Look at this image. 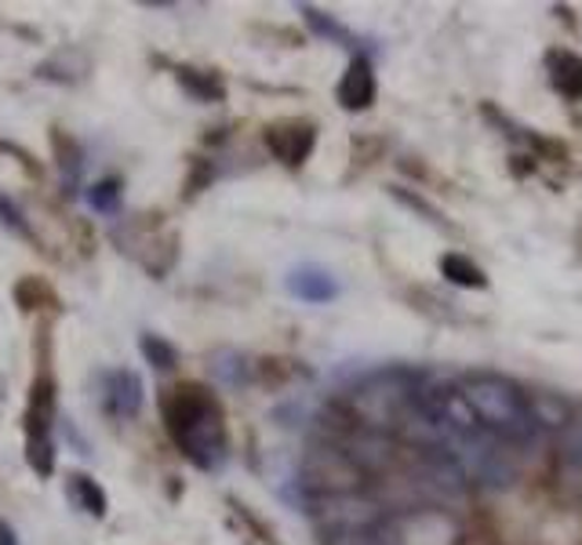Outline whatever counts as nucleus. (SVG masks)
I'll return each instance as SVG.
<instances>
[{
  "label": "nucleus",
  "mask_w": 582,
  "mask_h": 545,
  "mask_svg": "<svg viewBox=\"0 0 582 545\" xmlns=\"http://www.w3.org/2000/svg\"><path fill=\"white\" fill-rule=\"evenodd\" d=\"M164 415L171 437L201 469H212L226 459V433L219 422V407L201 385H175L164 396Z\"/></svg>",
  "instance_id": "nucleus-1"
},
{
  "label": "nucleus",
  "mask_w": 582,
  "mask_h": 545,
  "mask_svg": "<svg viewBox=\"0 0 582 545\" xmlns=\"http://www.w3.org/2000/svg\"><path fill=\"white\" fill-rule=\"evenodd\" d=\"M459 393L466 396L481 429H488L492 437L510 440V444H528L539 433L528 401L521 396L517 385L499 379V374H470V379H463Z\"/></svg>",
  "instance_id": "nucleus-2"
},
{
  "label": "nucleus",
  "mask_w": 582,
  "mask_h": 545,
  "mask_svg": "<svg viewBox=\"0 0 582 545\" xmlns=\"http://www.w3.org/2000/svg\"><path fill=\"white\" fill-rule=\"evenodd\" d=\"M444 451L463 465L466 480H477L484 487H510L513 476H517L513 462L499 448V437H492L488 429H473V433L444 440Z\"/></svg>",
  "instance_id": "nucleus-3"
},
{
  "label": "nucleus",
  "mask_w": 582,
  "mask_h": 545,
  "mask_svg": "<svg viewBox=\"0 0 582 545\" xmlns=\"http://www.w3.org/2000/svg\"><path fill=\"white\" fill-rule=\"evenodd\" d=\"M303 476H306V484L317 487V491H328V495H350L353 487L361 484V465L353 462L346 451L317 448V451L306 454Z\"/></svg>",
  "instance_id": "nucleus-4"
},
{
  "label": "nucleus",
  "mask_w": 582,
  "mask_h": 545,
  "mask_svg": "<svg viewBox=\"0 0 582 545\" xmlns=\"http://www.w3.org/2000/svg\"><path fill=\"white\" fill-rule=\"evenodd\" d=\"M288 291L295 294V299L321 305V302H332L339 294V280L321 266H299L288 272Z\"/></svg>",
  "instance_id": "nucleus-5"
},
{
  "label": "nucleus",
  "mask_w": 582,
  "mask_h": 545,
  "mask_svg": "<svg viewBox=\"0 0 582 545\" xmlns=\"http://www.w3.org/2000/svg\"><path fill=\"white\" fill-rule=\"evenodd\" d=\"M372 98H375L372 62L368 59H353L350 70L342 73V81H339V102L346 109H364V106H372Z\"/></svg>",
  "instance_id": "nucleus-6"
},
{
  "label": "nucleus",
  "mask_w": 582,
  "mask_h": 545,
  "mask_svg": "<svg viewBox=\"0 0 582 545\" xmlns=\"http://www.w3.org/2000/svg\"><path fill=\"white\" fill-rule=\"evenodd\" d=\"M102 382H106L102 396H106V404L117 415H135L142 407V382H139V374H135V371H113Z\"/></svg>",
  "instance_id": "nucleus-7"
},
{
  "label": "nucleus",
  "mask_w": 582,
  "mask_h": 545,
  "mask_svg": "<svg viewBox=\"0 0 582 545\" xmlns=\"http://www.w3.org/2000/svg\"><path fill=\"white\" fill-rule=\"evenodd\" d=\"M270 150L288 164H299L306 153L313 150V128L310 124H284V128H273L266 135Z\"/></svg>",
  "instance_id": "nucleus-8"
},
{
  "label": "nucleus",
  "mask_w": 582,
  "mask_h": 545,
  "mask_svg": "<svg viewBox=\"0 0 582 545\" xmlns=\"http://www.w3.org/2000/svg\"><path fill=\"white\" fill-rule=\"evenodd\" d=\"M550 81L557 91H564V95L579 98L582 95V59L572 51H550Z\"/></svg>",
  "instance_id": "nucleus-9"
},
{
  "label": "nucleus",
  "mask_w": 582,
  "mask_h": 545,
  "mask_svg": "<svg viewBox=\"0 0 582 545\" xmlns=\"http://www.w3.org/2000/svg\"><path fill=\"white\" fill-rule=\"evenodd\" d=\"M52 418H55V393H52V382L41 379L33 385V396H30V437H48L52 429Z\"/></svg>",
  "instance_id": "nucleus-10"
},
{
  "label": "nucleus",
  "mask_w": 582,
  "mask_h": 545,
  "mask_svg": "<svg viewBox=\"0 0 582 545\" xmlns=\"http://www.w3.org/2000/svg\"><path fill=\"white\" fill-rule=\"evenodd\" d=\"M66 491H70L73 506L81 509L88 517H102L106 513V495H102V487L91 480L84 473H73L70 480H66Z\"/></svg>",
  "instance_id": "nucleus-11"
},
{
  "label": "nucleus",
  "mask_w": 582,
  "mask_h": 545,
  "mask_svg": "<svg viewBox=\"0 0 582 545\" xmlns=\"http://www.w3.org/2000/svg\"><path fill=\"white\" fill-rule=\"evenodd\" d=\"M528 407H532L535 426H568L572 422V407H568L564 401H557V396H550V393H543V401H535Z\"/></svg>",
  "instance_id": "nucleus-12"
},
{
  "label": "nucleus",
  "mask_w": 582,
  "mask_h": 545,
  "mask_svg": "<svg viewBox=\"0 0 582 545\" xmlns=\"http://www.w3.org/2000/svg\"><path fill=\"white\" fill-rule=\"evenodd\" d=\"M444 277H448L452 283H463V288H484V272L477 269L470 258H463V255H444Z\"/></svg>",
  "instance_id": "nucleus-13"
},
{
  "label": "nucleus",
  "mask_w": 582,
  "mask_h": 545,
  "mask_svg": "<svg viewBox=\"0 0 582 545\" xmlns=\"http://www.w3.org/2000/svg\"><path fill=\"white\" fill-rule=\"evenodd\" d=\"M142 353H146V360H153L157 368L161 371H168V368H175V349H171L164 338H157V335H146L142 338Z\"/></svg>",
  "instance_id": "nucleus-14"
},
{
  "label": "nucleus",
  "mask_w": 582,
  "mask_h": 545,
  "mask_svg": "<svg viewBox=\"0 0 582 545\" xmlns=\"http://www.w3.org/2000/svg\"><path fill=\"white\" fill-rule=\"evenodd\" d=\"M212 368L222 382H230V385H241V379H244V360L237 353H215Z\"/></svg>",
  "instance_id": "nucleus-15"
},
{
  "label": "nucleus",
  "mask_w": 582,
  "mask_h": 545,
  "mask_svg": "<svg viewBox=\"0 0 582 545\" xmlns=\"http://www.w3.org/2000/svg\"><path fill=\"white\" fill-rule=\"evenodd\" d=\"M30 465L37 473H52V465H55L52 437H30Z\"/></svg>",
  "instance_id": "nucleus-16"
},
{
  "label": "nucleus",
  "mask_w": 582,
  "mask_h": 545,
  "mask_svg": "<svg viewBox=\"0 0 582 545\" xmlns=\"http://www.w3.org/2000/svg\"><path fill=\"white\" fill-rule=\"evenodd\" d=\"M117 197H121L117 182H99V186H91L88 204H91L95 211H113V208H117Z\"/></svg>",
  "instance_id": "nucleus-17"
},
{
  "label": "nucleus",
  "mask_w": 582,
  "mask_h": 545,
  "mask_svg": "<svg viewBox=\"0 0 582 545\" xmlns=\"http://www.w3.org/2000/svg\"><path fill=\"white\" fill-rule=\"evenodd\" d=\"M564 454L568 459L582 462V418H572L568 422V437H564Z\"/></svg>",
  "instance_id": "nucleus-18"
},
{
  "label": "nucleus",
  "mask_w": 582,
  "mask_h": 545,
  "mask_svg": "<svg viewBox=\"0 0 582 545\" xmlns=\"http://www.w3.org/2000/svg\"><path fill=\"white\" fill-rule=\"evenodd\" d=\"M179 81L186 84V88H193V91H201V95H219V88L197 81V73H193V70H182V73H179Z\"/></svg>",
  "instance_id": "nucleus-19"
},
{
  "label": "nucleus",
  "mask_w": 582,
  "mask_h": 545,
  "mask_svg": "<svg viewBox=\"0 0 582 545\" xmlns=\"http://www.w3.org/2000/svg\"><path fill=\"white\" fill-rule=\"evenodd\" d=\"M0 214H4V222H11V225H22V219H19V211L11 208L8 200H0Z\"/></svg>",
  "instance_id": "nucleus-20"
},
{
  "label": "nucleus",
  "mask_w": 582,
  "mask_h": 545,
  "mask_svg": "<svg viewBox=\"0 0 582 545\" xmlns=\"http://www.w3.org/2000/svg\"><path fill=\"white\" fill-rule=\"evenodd\" d=\"M0 545H15V542H11V531L4 524H0Z\"/></svg>",
  "instance_id": "nucleus-21"
}]
</instances>
